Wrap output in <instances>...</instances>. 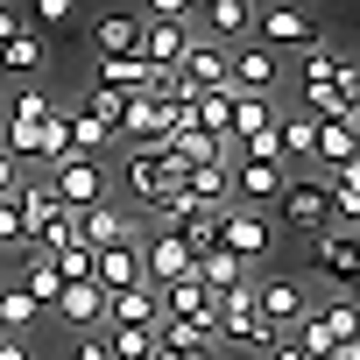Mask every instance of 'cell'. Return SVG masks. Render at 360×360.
Segmentation results:
<instances>
[{
    "instance_id": "6da1fadb",
    "label": "cell",
    "mask_w": 360,
    "mask_h": 360,
    "mask_svg": "<svg viewBox=\"0 0 360 360\" xmlns=\"http://www.w3.org/2000/svg\"><path fill=\"white\" fill-rule=\"evenodd\" d=\"M311 283L304 276H269V283H255V311H262V325H269V339H283V332H297L304 318H311Z\"/></svg>"
},
{
    "instance_id": "7a4b0ae2",
    "label": "cell",
    "mask_w": 360,
    "mask_h": 360,
    "mask_svg": "<svg viewBox=\"0 0 360 360\" xmlns=\"http://www.w3.org/2000/svg\"><path fill=\"white\" fill-rule=\"evenodd\" d=\"M134 255H141V283L148 290H169V283H184L198 262H191V248L176 240L169 226H148V233H134Z\"/></svg>"
},
{
    "instance_id": "3957f363",
    "label": "cell",
    "mask_w": 360,
    "mask_h": 360,
    "mask_svg": "<svg viewBox=\"0 0 360 360\" xmlns=\"http://www.w3.org/2000/svg\"><path fill=\"white\" fill-rule=\"evenodd\" d=\"M255 43L262 50H311L318 22H311L304 0H269V8H255Z\"/></svg>"
},
{
    "instance_id": "277c9868",
    "label": "cell",
    "mask_w": 360,
    "mask_h": 360,
    "mask_svg": "<svg viewBox=\"0 0 360 360\" xmlns=\"http://www.w3.org/2000/svg\"><path fill=\"white\" fill-rule=\"evenodd\" d=\"M0 148H8L15 162H64L71 155V106H57L50 120H36V127H8V141H0Z\"/></svg>"
},
{
    "instance_id": "5b68a950",
    "label": "cell",
    "mask_w": 360,
    "mask_h": 360,
    "mask_svg": "<svg viewBox=\"0 0 360 360\" xmlns=\"http://www.w3.org/2000/svg\"><path fill=\"white\" fill-rule=\"evenodd\" d=\"M212 346H262V353L276 346L269 325H262V311H255V283L219 297V311H212Z\"/></svg>"
},
{
    "instance_id": "8992f818",
    "label": "cell",
    "mask_w": 360,
    "mask_h": 360,
    "mask_svg": "<svg viewBox=\"0 0 360 360\" xmlns=\"http://www.w3.org/2000/svg\"><path fill=\"white\" fill-rule=\"evenodd\" d=\"M269 248H276V226H269L255 205H226V212H219V255H233V262L255 269Z\"/></svg>"
},
{
    "instance_id": "52a82bcc",
    "label": "cell",
    "mask_w": 360,
    "mask_h": 360,
    "mask_svg": "<svg viewBox=\"0 0 360 360\" xmlns=\"http://www.w3.org/2000/svg\"><path fill=\"white\" fill-rule=\"evenodd\" d=\"M43 184H50V198H57L64 212H92V205L106 198V176H99L92 155H64V162L43 176Z\"/></svg>"
},
{
    "instance_id": "ba28073f",
    "label": "cell",
    "mask_w": 360,
    "mask_h": 360,
    "mask_svg": "<svg viewBox=\"0 0 360 360\" xmlns=\"http://www.w3.org/2000/svg\"><path fill=\"white\" fill-rule=\"evenodd\" d=\"M353 233L360 226H332V219H325V233H311V262L332 283V297H353Z\"/></svg>"
},
{
    "instance_id": "9c48e42d",
    "label": "cell",
    "mask_w": 360,
    "mask_h": 360,
    "mask_svg": "<svg viewBox=\"0 0 360 360\" xmlns=\"http://www.w3.org/2000/svg\"><path fill=\"white\" fill-rule=\"evenodd\" d=\"M276 212H283V226H297V233H325V219H332L318 176H290V184L276 191Z\"/></svg>"
},
{
    "instance_id": "30bf717a",
    "label": "cell",
    "mask_w": 360,
    "mask_h": 360,
    "mask_svg": "<svg viewBox=\"0 0 360 360\" xmlns=\"http://www.w3.org/2000/svg\"><path fill=\"white\" fill-rule=\"evenodd\" d=\"M226 176H233V205H255V212L290 184V169H283V162H255V155H233Z\"/></svg>"
},
{
    "instance_id": "8fae6325",
    "label": "cell",
    "mask_w": 360,
    "mask_h": 360,
    "mask_svg": "<svg viewBox=\"0 0 360 360\" xmlns=\"http://www.w3.org/2000/svg\"><path fill=\"white\" fill-rule=\"evenodd\" d=\"M198 43V29H184V22H141V64L148 71H176V64H184V50Z\"/></svg>"
},
{
    "instance_id": "7c38bea8",
    "label": "cell",
    "mask_w": 360,
    "mask_h": 360,
    "mask_svg": "<svg viewBox=\"0 0 360 360\" xmlns=\"http://www.w3.org/2000/svg\"><path fill=\"white\" fill-rule=\"evenodd\" d=\"M92 50L99 57H134L141 50V15L134 8H99L92 15Z\"/></svg>"
},
{
    "instance_id": "4fadbf2b",
    "label": "cell",
    "mask_w": 360,
    "mask_h": 360,
    "mask_svg": "<svg viewBox=\"0 0 360 360\" xmlns=\"http://www.w3.org/2000/svg\"><path fill=\"white\" fill-rule=\"evenodd\" d=\"M134 233H141L134 212L113 205V198H99L92 212H78V240H85V248H120V240H134Z\"/></svg>"
},
{
    "instance_id": "5bb4252c",
    "label": "cell",
    "mask_w": 360,
    "mask_h": 360,
    "mask_svg": "<svg viewBox=\"0 0 360 360\" xmlns=\"http://www.w3.org/2000/svg\"><path fill=\"white\" fill-rule=\"evenodd\" d=\"M50 311H57L71 332H99V325H106V290H99V283H64Z\"/></svg>"
},
{
    "instance_id": "9a60e30c",
    "label": "cell",
    "mask_w": 360,
    "mask_h": 360,
    "mask_svg": "<svg viewBox=\"0 0 360 360\" xmlns=\"http://www.w3.org/2000/svg\"><path fill=\"white\" fill-rule=\"evenodd\" d=\"M106 325H127V332H155V325H162V297H155L148 283H134V290L106 297ZM106 325H99V332H106Z\"/></svg>"
},
{
    "instance_id": "2e32d148",
    "label": "cell",
    "mask_w": 360,
    "mask_h": 360,
    "mask_svg": "<svg viewBox=\"0 0 360 360\" xmlns=\"http://www.w3.org/2000/svg\"><path fill=\"white\" fill-rule=\"evenodd\" d=\"M155 297H162V318H184V325L212 332V311H219V297H212V290H198V276L169 283V290H155Z\"/></svg>"
},
{
    "instance_id": "e0dca14e",
    "label": "cell",
    "mask_w": 360,
    "mask_h": 360,
    "mask_svg": "<svg viewBox=\"0 0 360 360\" xmlns=\"http://www.w3.org/2000/svg\"><path fill=\"white\" fill-rule=\"evenodd\" d=\"M92 283H99L106 297L134 290V283H141V255H134V240H120V248H92Z\"/></svg>"
},
{
    "instance_id": "ac0fdd59",
    "label": "cell",
    "mask_w": 360,
    "mask_h": 360,
    "mask_svg": "<svg viewBox=\"0 0 360 360\" xmlns=\"http://www.w3.org/2000/svg\"><path fill=\"white\" fill-rule=\"evenodd\" d=\"M99 85H106V92H120V99H141V92H155V85H162V71H148L141 57H99Z\"/></svg>"
},
{
    "instance_id": "d6986e66",
    "label": "cell",
    "mask_w": 360,
    "mask_h": 360,
    "mask_svg": "<svg viewBox=\"0 0 360 360\" xmlns=\"http://www.w3.org/2000/svg\"><path fill=\"white\" fill-rule=\"evenodd\" d=\"M191 29H205V43L212 36H248L255 29V0H205L191 15Z\"/></svg>"
},
{
    "instance_id": "ffe728a7",
    "label": "cell",
    "mask_w": 360,
    "mask_h": 360,
    "mask_svg": "<svg viewBox=\"0 0 360 360\" xmlns=\"http://www.w3.org/2000/svg\"><path fill=\"white\" fill-rule=\"evenodd\" d=\"M283 120V106L276 99H233V120H226V148H248L255 134H269Z\"/></svg>"
},
{
    "instance_id": "44dd1931",
    "label": "cell",
    "mask_w": 360,
    "mask_h": 360,
    "mask_svg": "<svg viewBox=\"0 0 360 360\" xmlns=\"http://www.w3.org/2000/svg\"><path fill=\"white\" fill-rule=\"evenodd\" d=\"M191 276H198V290H212V297H226V290H248V283H255V269H248V262H233V255H219V248H212V255H198V269H191Z\"/></svg>"
},
{
    "instance_id": "7402d4cb",
    "label": "cell",
    "mask_w": 360,
    "mask_h": 360,
    "mask_svg": "<svg viewBox=\"0 0 360 360\" xmlns=\"http://www.w3.org/2000/svg\"><path fill=\"white\" fill-rule=\"evenodd\" d=\"M29 71H43V36L22 22L8 43H0V78H29Z\"/></svg>"
},
{
    "instance_id": "603a6c76",
    "label": "cell",
    "mask_w": 360,
    "mask_h": 360,
    "mask_svg": "<svg viewBox=\"0 0 360 360\" xmlns=\"http://www.w3.org/2000/svg\"><path fill=\"white\" fill-rule=\"evenodd\" d=\"M57 113V99L43 92V85H22L8 106H0V127H36V120H50Z\"/></svg>"
},
{
    "instance_id": "cb8c5ba5",
    "label": "cell",
    "mask_w": 360,
    "mask_h": 360,
    "mask_svg": "<svg viewBox=\"0 0 360 360\" xmlns=\"http://www.w3.org/2000/svg\"><path fill=\"white\" fill-rule=\"evenodd\" d=\"M226 120H233V92H226V85H219V92H198V99H191V127H198V134L226 141Z\"/></svg>"
},
{
    "instance_id": "d4e9b609",
    "label": "cell",
    "mask_w": 360,
    "mask_h": 360,
    "mask_svg": "<svg viewBox=\"0 0 360 360\" xmlns=\"http://www.w3.org/2000/svg\"><path fill=\"white\" fill-rule=\"evenodd\" d=\"M311 318L332 332V346H360V332H353V297H325V304H311Z\"/></svg>"
},
{
    "instance_id": "484cf974",
    "label": "cell",
    "mask_w": 360,
    "mask_h": 360,
    "mask_svg": "<svg viewBox=\"0 0 360 360\" xmlns=\"http://www.w3.org/2000/svg\"><path fill=\"white\" fill-rule=\"evenodd\" d=\"M106 360H155V332H127V325H106Z\"/></svg>"
},
{
    "instance_id": "4316f807",
    "label": "cell",
    "mask_w": 360,
    "mask_h": 360,
    "mask_svg": "<svg viewBox=\"0 0 360 360\" xmlns=\"http://www.w3.org/2000/svg\"><path fill=\"white\" fill-rule=\"evenodd\" d=\"M50 269H57V283H92V248H85V240H78V248H57Z\"/></svg>"
},
{
    "instance_id": "83f0119b",
    "label": "cell",
    "mask_w": 360,
    "mask_h": 360,
    "mask_svg": "<svg viewBox=\"0 0 360 360\" xmlns=\"http://www.w3.org/2000/svg\"><path fill=\"white\" fill-rule=\"evenodd\" d=\"M134 15H141V22H184V29H191V15H198V8H191V0H141Z\"/></svg>"
},
{
    "instance_id": "f1b7e54d",
    "label": "cell",
    "mask_w": 360,
    "mask_h": 360,
    "mask_svg": "<svg viewBox=\"0 0 360 360\" xmlns=\"http://www.w3.org/2000/svg\"><path fill=\"white\" fill-rule=\"evenodd\" d=\"M85 0H36V29H71Z\"/></svg>"
},
{
    "instance_id": "f546056e",
    "label": "cell",
    "mask_w": 360,
    "mask_h": 360,
    "mask_svg": "<svg viewBox=\"0 0 360 360\" xmlns=\"http://www.w3.org/2000/svg\"><path fill=\"white\" fill-rule=\"evenodd\" d=\"M0 248H22V219H15V198H0Z\"/></svg>"
},
{
    "instance_id": "4dcf8cb0",
    "label": "cell",
    "mask_w": 360,
    "mask_h": 360,
    "mask_svg": "<svg viewBox=\"0 0 360 360\" xmlns=\"http://www.w3.org/2000/svg\"><path fill=\"white\" fill-rule=\"evenodd\" d=\"M15 184H22V162H15L8 148H0V198H15Z\"/></svg>"
},
{
    "instance_id": "1f68e13d",
    "label": "cell",
    "mask_w": 360,
    "mask_h": 360,
    "mask_svg": "<svg viewBox=\"0 0 360 360\" xmlns=\"http://www.w3.org/2000/svg\"><path fill=\"white\" fill-rule=\"evenodd\" d=\"M155 360H219V346L205 339V346H184V353H155Z\"/></svg>"
},
{
    "instance_id": "d6a6232c",
    "label": "cell",
    "mask_w": 360,
    "mask_h": 360,
    "mask_svg": "<svg viewBox=\"0 0 360 360\" xmlns=\"http://www.w3.org/2000/svg\"><path fill=\"white\" fill-rule=\"evenodd\" d=\"M15 29H22V15H15V8H8V0H0V43H8V36H15Z\"/></svg>"
},
{
    "instance_id": "836d02e7",
    "label": "cell",
    "mask_w": 360,
    "mask_h": 360,
    "mask_svg": "<svg viewBox=\"0 0 360 360\" xmlns=\"http://www.w3.org/2000/svg\"><path fill=\"white\" fill-rule=\"evenodd\" d=\"M0 360H29V346H22V339H8V332H0Z\"/></svg>"
},
{
    "instance_id": "e575fe53",
    "label": "cell",
    "mask_w": 360,
    "mask_h": 360,
    "mask_svg": "<svg viewBox=\"0 0 360 360\" xmlns=\"http://www.w3.org/2000/svg\"><path fill=\"white\" fill-rule=\"evenodd\" d=\"M57 360H71V346H64V353H57Z\"/></svg>"
},
{
    "instance_id": "d590c367",
    "label": "cell",
    "mask_w": 360,
    "mask_h": 360,
    "mask_svg": "<svg viewBox=\"0 0 360 360\" xmlns=\"http://www.w3.org/2000/svg\"><path fill=\"white\" fill-rule=\"evenodd\" d=\"M0 290H8V283H0Z\"/></svg>"
},
{
    "instance_id": "8d00e7d4",
    "label": "cell",
    "mask_w": 360,
    "mask_h": 360,
    "mask_svg": "<svg viewBox=\"0 0 360 360\" xmlns=\"http://www.w3.org/2000/svg\"><path fill=\"white\" fill-rule=\"evenodd\" d=\"M255 360H262V353H255Z\"/></svg>"
}]
</instances>
